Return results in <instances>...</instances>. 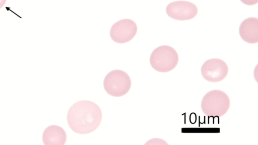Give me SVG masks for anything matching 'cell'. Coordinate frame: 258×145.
<instances>
[{"mask_svg": "<svg viewBox=\"0 0 258 145\" xmlns=\"http://www.w3.org/2000/svg\"><path fill=\"white\" fill-rule=\"evenodd\" d=\"M243 4L248 6H252L258 3V0H240Z\"/></svg>", "mask_w": 258, "mask_h": 145, "instance_id": "10", "label": "cell"}, {"mask_svg": "<svg viewBox=\"0 0 258 145\" xmlns=\"http://www.w3.org/2000/svg\"><path fill=\"white\" fill-rule=\"evenodd\" d=\"M239 34L241 38L248 43L258 42V19L249 17L244 19L240 24Z\"/></svg>", "mask_w": 258, "mask_h": 145, "instance_id": "8", "label": "cell"}, {"mask_svg": "<svg viewBox=\"0 0 258 145\" xmlns=\"http://www.w3.org/2000/svg\"><path fill=\"white\" fill-rule=\"evenodd\" d=\"M7 0H0V9H1L6 4Z\"/></svg>", "mask_w": 258, "mask_h": 145, "instance_id": "11", "label": "cell"}, {"mask_svg": "<svg viewBox=\"0 0 258 145\" xmlns=\"http://www.w3.org/2000/svg\"><path fill=\"white\" fill-rule=\"evenodd\" d=\"M230 105L229 98L225 92L219 90H213L204 95L201 107L206 115L222 116L227 112Z\"/></svg>", "mask_w": 258, "mask_h": 145, "instance_id": "2", "label": "cell"}, {"mask_svg": "<svg viewBox=\"0 0 258 145\" xmlns=\"http://www.w3.org/2000/svg\"><path fill=\"white\" fill-rule=\"evenodd\" d=\"M66 139L65 130L61 127L56 125L47 127L42 134V141L45 145H63Z\"/></svg>", "mask_w": 258, "mask_h": 145, "instance_id": "9", "label": "cell"}, {"mask_svg": "<svg viewBox=\"0 0 258 145\" xmlns=\"http://www.w3.org/2000/svg\"><path fill=\"white\" fill-rule=\"evenodd\" d=\"M67 122L70 128L81 134L91 133L100 125L102 111L94 102L81 100L74 103L67 113Z\"/></svg>", "mask_w": 258, "mask_h": 145, "instance_id": "1", "label": "cell"}, {"mask_svg": "<svg viewBox=\"0 0 258 145\" xmlns=\"http://www.w3.org/2000/svg\"><path fill=\"white\" fill-rule=\"evenodd\" d=\"M137 29V26L134 21L128 19H122L111 26L110 36L116 43H124L135 36Z\"/></svg>", "mask_w": 258, "mask_h": 145, "instance_id": "6", "label": "cell"}, {"mask_svg": "<svg viewBox=\"0 0 258 145\" xmlns=\"http://www.w3.org/2000/svg\"><path fill=\"white\" fill-rule=\"evenodd\" d=\"M228 67L226 63L219 58H211L206 60L201 68L203 78L210 82H218L227 76Z\"/></svg>", "mask_w": 258, "mask_h": 145, "instance_id": "5", "label": "cell"}, {"mask_svg": "<svg viewBox=\"0 0 258 145\" xmlns=\"http://www.w3.org/2000/svg\"><path fill=\"white\" fill-rule=\"evenodd\" d=\"M179 60L176 51L168 45H161L151 53L150 63L152 68L160 72H166L173 69Z\"/></svg>", "mask_w": 258, "mask_h": 145, "instance_id": "3", "label": "cell"}, {"mask_svg": "<svg viewBox=\"0 0 258 145\" xmlns=\"http://www.w3.org/2000/svg\"><path fill=\"white\" fill-rule=\"evenodd\" d=\"M197 7L186 1H177L169 3L166 8V13L171 18L184 21L192 19L198 14Z\"/></svg>", "mask_w": 258, "mask_h": 145, "instance_id": "7", "label": "cell"}, {"mask_svg": "<svg viewBox=\"0 0 258 145\" xmlns=\"http://www.w3.org/2000/svg\"><path fill=\"white\" fill-rule=\"evenodd\" d=\"M103 87L109 95L113 97H121L129 91L131 80L125 71L115 69L106 75L103 81Z\"/></svg>", "mask_w": 258, "mask_h": 145, "instance_id": "4", "label": "cell"}]
</instances>
